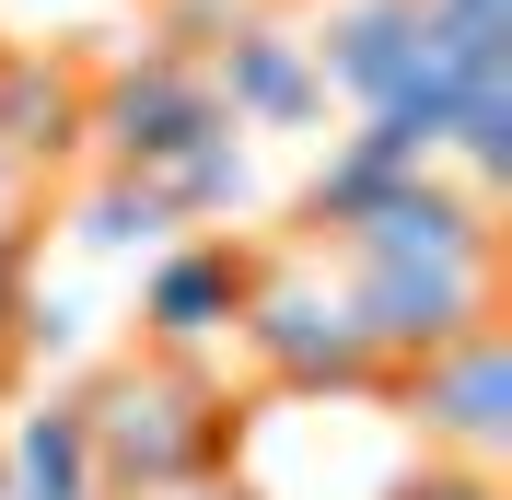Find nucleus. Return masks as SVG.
I'll list each match as a JSON object with an SVG mask.
<instances>
[{"label": "nucleus", "instance_id": "nucleus-17", "mask_svg": "<svg viewBox=\"0 0 512 500\" xmlns=\"http://www.w3.org/2000/svg\"><path fill=\"white\" fill-rule=\"evenodd\" d=\"M140 500H256V489L222 466V477H187V489H140Z\"/></svg>", "mask_w": 512, "mask_h": 500}, {"label": "nucleus", "instance_id": "nucleus-8", "mask_svg": "<svg viewBox=\"0 0 512 500\" xmlns=\"http://www.w3.org/2000/svg\"><path fill=\"white\" fill-rule=\"evenodd\" d=\"M198 82L222 105V128H315L326 117V82L303 59V35L268 24V12H233L210 47H198Z\"/></svg>", "mask_w": 512, "mask_h": 500}, {"label": "nucleus", "instance_id": "nucleus-1", "mask_svg": "<svg viewBox=\"0 0 512 500\" xmlns=\"http://www.w3.org/2000/svg\"><path fill=\"white\" fill-rule=\"evenodd\" d=\"M82 454H94V500H140V489H187V477H222L233 442H245V407L210 361H163V349H128L82 384Z\"/></svg>", "mask_w": 512, "mask_h": 500}, {"label": "nucleus", "instance_id": "nucleus-15", "mask_svg": "<svg viewBox=\"0 0 512 500\" xmlns=\"http://www.w3.org/2000/svg\"><path fill=\"white\" fill-rule=\"evenodd\" d=\"M233 24V0H163V24H152V47H175V59H198L210 35Z\"/></svg>", "mask_w": 512, "mask_h": 500}, {"label": "nucleus", "instance_id": "nucleus-10", "mask_svg": "<svg viewBox=\"0 0 512 500\" xmlns=\"http://www.w3.org/2000/svg\"><path fill=\"white\" fill-rule=\"evenodd\" d=\"M0 500H94V454H82V407L70 396L0 419Z\"/></svg>", "mask_w": 512, "mask_h": 500}, {"label": "nucleus", "instance_id": "nucleus-13", "mask_svg": "<svg viewBox=\"0 0 512 500\" xmlns=\"http://www.w3.org/2000/svg\"><path fill=\"white\" fill-rule=\"evenodd\" d=\"M0 338H12V373H24V361H59L70 338H82V303H70V291H12V314H0Z\"/></svg>", "mask_w": 512, "mask_h": 500}, {"label": "nucleus", "instance_id": "nucleus-19", "mask_svg": "<svg viewBox=\"0 0 512 500\" xmlns=\"http://www.w3.org/2000/svg\"><path fill=\"white\" fill-rule=\"evenodd\" d=\"M0 210H24V175H12V163H0Z\"/></svg>", "mask_w": 512, "mask_h": 500}, {"label": "nucleus", "instance_id": "nucleus-9", "mask_svg": "<svg viewBox=\"0 0 512 500\" xmlns=\"http://www.w3.org/2000/svg\"><path fill=\"white\" fill-rule=\"evenodd\" d=\"M82 105H94V70L82 59H59V47H0V163L24 187L82 163Z\"/></svg>", "mask_w": 512, "mask_h": 500}, {"label": "nucleus", "instance_id": "nucleus-18", "mask_svg": "<svg viewBox=\"0 0 512 500\" xmlns=\"http://www.w3.org/2000/svg\"><path fill=\"white\" fill-rule=\"evenodd\" d=\"M443 24H489V35H512V0H431Z\"/></svg>", "mask_w": 512, "mask_h": 500}, {"label": "nucleus", "instance_id": "nucleus-5", "mask_svg": "<svg viewBox=\"0 0 512 500\" xmlns=\"http://www.w3.org/2000/svg\"><path fill=\"white\" fill-rule=\"evenodd\" d=\"M338 268V256H326ZM350 280V314L361 338H373L384 373H408V361H431V349L478 338V326H501V268H443V256H373V268H338Z\"/></svg>", "mask_w": 512, "mask_h": 500}, {"label": "nucleus", "instance_id": "nucleus-11", "mask_svg": "<svg viewBox=\"0 0 512 500\" xmlns=\"http://www.w3.org/2000/svg\"><path fill=\"white\" fill-rule=\"evenodd\" d=\"M152 198L175 210V233H210V221H233L256 198V163H245V128H210V140H187V152L152 175Z\"/></svg>", "mask_w": 512, "mask_h": 500}, {"label": "nucleus", "instance_id": "nucleus-4", "mask_svg": "<svg viewBox=\"0 0 512 500\" xmlns=\"http://www.w3.org/2000/svg\"><path fill=\"white\" fill-rule=\"evenodd\" d=\"M384 407L419 431V454L501 477V454H512V338L478 326V338H454V349H431V361H408V373H384Z\"/></svg>", "mask_w": 512, "mask_h": 500}, {"label": "nucleus", "instance_id": "nucleus-14", "mask_svg": "<svg viewBox=\"0 0 512 500\" xmlns=\"http://www.w3.org/2000/svg\"><path fill=\"white\" fill-rule=\"evenodd\" d=\"M384 500H512V489H501V477H478V466H443V454H419V466L396 477Z\"/></svg>", "mask_w": 512, "mask_h": 500}, {"label": "nucleus", "instance_id": "nucleus-20", "mask_svg": "<svg viewBox=\"0 0 512 500\" xmlns=\"http://www.w3.org/2000/svg\"><path fill=\"white\" fill-rule=\"evenodd\" d=\"M0 384H12V338H0Z\"/></svg>", "mask_w": 512, "mask_h": 500}, {"label": "nucleus", "instance_id": "nucleus-7", "mask_svg": "<svg viewBox=\"0 0 512 500\" xmlns=\"http://www.w3.org/2000/svg\"><path fill=\"white\" fill-rule=\"evenodd\" d=\"M338 268H373V256H443V268H501V221H489L478 187H454L443 163L408 175V187H384L373 210H350L326 233Z\"/></svg>", "mask_w": 512, "mask_h": 500}, {"label": "nucleus", "instance_id": "nucleus-6", "mask_svg": "<svg viewBox=\"0 0 512 500\" xmlns=\"http://www.w3.org/2000/svg\"><path fill=\"white\" fill-rule=\"evenodd\" d=\"M245 280H256L245 233H175L163 256H140V349L210 361L233 338V314H245Z\"/></svg>", "mask_w": 512, "mask_h": 500}, {"label": "nucleus", "instance_id": "nucleus-12", "mask_svg": "<svg viewBox=\"0 0 512 500\" xmlns=\"http://www.w3.org/2000/svg\"><path fill=\"white\" fill-rule=\"evenodd\" d=\"M70 245L82 256H163L175 245V210L152 187H128V175H82L70 187Z\"/></svg>", "mask_w": 512, "mask_h": 500}, {"label": "nucleus", "instance_id": "nucleus-2", "mask_svg": "<svg viewBox=\"0 0 512 500\" xmlns=\"http://www.w3.org/2000/svg\"><path fill=\"white\" fill-rule=\"evenodd\" d=\"M233 338H245L256 384H280V396H384V361L361 338L350 280L326 268V245H256Z\"/></svg>", "mask_w": 512, "mask_h": 500}, {"label": "nucleus", "instance_id": "nucleus-3", "mask_svg": "<svg viewBox=\"0 0 512 500\" xmlns=\"http://www.w3.org/2000/svg\"><path fill=\"white\" fill-rule=\"evenodd\" d=\"M210 128H222V105H210L198 59H175V47H140V59L94 70L82 152H94V175H128V187H152L163 163L187 152V140H210Z\"/></svg>", "mask_w": 512, "mask_h": 500}, {"label": "nucleus", "instance_id": "nucleus-16", "mask_svg": "<svg viewBox=\"0 0 512 500\" xmlns=\"http://www.w3.org/2000/svg\"><path fill=\"white\" fill-rule=\"evenodd\" d=\"M24 280H35V233H24V210H0V314H12Z\"/></svg>", "mask_w": 512, "mask_h": 500}]
</instances>
